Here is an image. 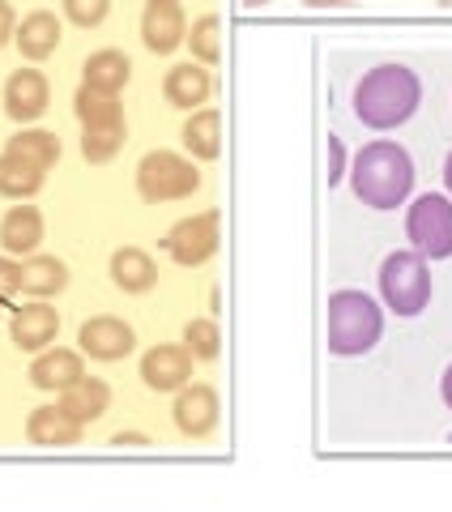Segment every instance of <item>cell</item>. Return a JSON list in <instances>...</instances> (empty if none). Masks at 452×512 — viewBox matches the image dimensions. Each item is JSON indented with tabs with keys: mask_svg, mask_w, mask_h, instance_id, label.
<instances>
[{
	"mask_svg": "<svg viewBox=\"0 0 452 512\" xmlns=\"http://www.w3.org/2000/svg\"><path fill=\"white\" fill-rule=\"evenodd\" d=\"M418 103H423V82L406 64H376L354 86V116L367 128H380V133L406 124L418 111Z\"/></svg>",
	"mask_w": 452,
	"mask_h": 512,
	"instance_id": "1",
	"label": "cell"
},
{
	"mask_svg": "<svg viewBox=\"0 0 452 512\" xmlns=\"http://www.w3.org/2000/svg\"><path fill=\"white\" fill-rule=\"evenodd\" d=\"M350 184L354 197L371 205V210H397L414 188V163L397 141H371V146L354 154Z\"/></svg>",
	"mask_w": 452,
	"mask_h": 512,
	"instance_id": "2",
	"label": "cell"
},
{
	"mask_svg": "<svg viewBox=\"0 0 452 512\" xmlns=\"http://www.w3.org/2000/svg\"><path fill=\"white\" fill-rule=\"evenodd\" d=\"M384 312L376 308V299L363 291H333L329 295V350L342 359L367 355L380 342Z\"/></svg>",
	"mask_w": 452,
	"mask_h": 512,
	"instance_id": "3",
	"label": "cell"
},
{
	"mask_svg": "<svg viewBox=\"0 0 452 512\" xmlns=\"http://www.w3.org/2000/svg\"><path fill=\"white\" fill-rule=\"evenodd\" d=\"M380 295L397 316H418L431 299V274L427 256L418 252H393L380 265Z\"/></svg>",
	"mask_w": 452,
	"mask_h": 512,
	"instance_id": "4",
	"label": "cell"
},
{
	"mask_svg": "<svg viewBox=\"0 0 452 512\" xmlns=\"http://www.w3.org/2000/svg\"><path fill=\"white\" fill-rule=\"evenodd\" d=\"M201 188V171L171 150H150L137 167V192L145 201H180Z\"/></svg>",
	"mask_w": 452,
	"mask_h": 512,
	"instance_id": "5",
	"label": "cell"
},
{
	"mask_svg": "<svg viewBox=\"0 0 452 512\" xmlns=\"http://www.w3.org/2000/svg\"><path fill=\"white\" fill-rule=\"evenodd\" d=\"M406 235H410L414 252L427 256V261L452 256V197H444V192H423L406 214Z\"/></svg>",
	"mask_w": 452,
	"mask_h": 512,
	"instance_id": "6",
	"label": "cell"
},
{
	"mask_svg": "<svg viewBox=\"0 0 452 512\" xmlns=\"http://www.w3.org/2000/svg\"><path fill=\"white\" fill-rule=\"evenodd\" d=\"M167 252L175 265H205L218 252V214H192L167 231Z\"/></svg>",
	"mask_w": 452,
	"mask_h": 512,
	"instance_id": "7",
	"label": "cell"
},
{
	"mask_svg": "<svg viewBox=\"0 0 452 512\" xmlns=\"http://www.w3.org/2000/svg\"><path fill=\"white\" fill-rule=\"evenodd\" d=\"M141 39H145V47H150L154 56H171L175 47L188 39L180 0H150L145 13H141Z\"/></svg>",
	"mask_w": 452,
	"mask_h": 512,
	"instance_id": "8",
	"label": "cell"
},
{
	"mask_svg": "<svg viewBox=\"0 0 452 512\" xmlns=\"http://www.w3.org/2000/svg\"><path fill=\"white\" fill-rule=\"evenodd\" d=\"M77 342H82V350L90 359H103V363H116L124 359L128 350H133V329L124 325L120 316H94L82 325V333H77Z\"/></svg>",
	"mask_w": 452,
	"mask_h": 512,
	"instance_id": "9",
	"label": "cell"
},
{
	"mask_svg": "<svg viewBox=\"0 0 452 512\" xmlns=\"http://www.w3.org/2000/svg\"><path fill=\"white\" fill-rule=\"evenodd\" d=\"M192 376V355L184 346H154L145 350L141 359V380L150 384L154 393H171V389H184Z\"/></svg>",
	"mask_w": 452,
	"mask_h": 512,
	"instance_id": "10",
	"label": "cell"
},
{
	"mask_svg": "<svg viewBox=\"0 0 452 512\" xmlns=\"http://www.w3.org/2000/svg\"><path fill=\"white\" fill-rule=\"evenodd\" d=\"M47 99H52V90H47V77L39 69H18L5 82V111L18 124L39 120L47 111Z\"/></svg>",
	"mask_w": 452,
	"mask_h": 512,
	"instance_id": "11",
	"label": "cell"
},
{
	"mask_svg": "<svg viewBox=\"0 0 452 512\" xmlns=\"http://www.w3.org/2000/svg\"><path fill=\"white\" fill-rule=\"evenodd\" d=\"M218 423V393L209 384H192V389H180L175 397V427L184 431L188 440L209 436Z\"/></svg>",
	"mask_w": 452,
	"mask_h": 512,
	"instance_id": "12",
	"label": "cell"
},
{
	"mask_svg": "<svg viewBox=\"0 0 452 512\" xmlns=\"http://www.w3.org/2000/svg\"><path fill=\"white\" fill-rule=\"evenodd\" d=\"M82 427L86 423H77L64 406H39L26 419V436L39 448H73V444H82Z\"/></svg>",
	"mask_w": 452,
	"mask_h": 512,
	"instance_id": "13",
	"label": "cell"
},
{
	"mask_svg": "<svg viewBox=\"0 0 452 512\" xmlns=\"http://www.w3.org/2000/svg\"><path fill=\"white\" fill-rule=\"evenodd\" d=\"M82 376H86L82 355H73V350H43V355L30 363V384L47 389V393H64Z\"/></svg>",
	"mask_w": 452,
	"mask_h": 512,
	"instance_id": "14",
	"label": "cell"
},
{
	"mask_svg": "<svg viewBox=\"0 0 452 512\" xmlns=\"http://www.w3.org/2000/svg\"><path fill=\"white\" fill-rule=\"evenodd\" d=\"M13 346L18 350H43L47 342H56V333H60V316L56 308H47V303H26V308L13 316Z\"/></svg>",
	"mask_w": 452,
	"mask_h": 512,
	"instance_id": "15",
	"label": "cell"
},
{
	"mask_svg": "<svg viewBox=\"0 0 452 512\" xmlns=\"http://www.w3.org/2000/svg\"><path fill=\"white\" fill-rule=\"evenodd\" d=\"M18 47H22V56L26 60H47L60 47V39H64V30H60V18L56 13H47V9H35V13H26L22 18V30L18 35Z\"/></svg>",
	"mask_w": 452,
	"mask_h": 512,
	"instance_id": "16",
	"label": "cell"
},
{
	"mask_svg": "<svg viewBox=\"0 0 452 512\" xmlns=\"http://www.w3.org/2000/svg\"><path fill=\"white\" fill-rule=\"evenodd\" d=\"M39 239H43V218L35 205H13V210L0 218V244H5V252L26 256L39 248Z\"/></svg>",
	"mask_w": 452,
	"mask_h": 512,
	"instance_id": "17",
	"label": "cell"
},
{
	"mask_svg": "<svg viewBox=\"0 0 452 512\" xmlns=\"http://www.w3.org/2000/svg\"><path fill=\"white\" fill-rule=\"evenodd\" d=\"M180 137H184V146H188L192 158H201V163H214V158L222 154V116H218L214 107L192 111Z\"/></svg>",
	"mask_w": 452,
	"mask_h": 512,
	"instance_id": "18",
	"label": "cell"
},
{
	"mask_svg": "<svg viewBox=\"0 0 452 512\" xmlns=\"http://www.w3.org/2000/svg\"><path fill=\"white\" fill-rule=\"evenodd\" d=\"M111 282H116L120 291H128V295H141V291H150V286L158 282V265L150 261V252L120 248L116 256H111Z\"/></svg>",
	"mask_w": 452,
	"mask_h": 512,
	"instance_id": "19",
	"label": "cell"
},
{
	"mask_svg": "<svg viewBox=\"0 0 452 512\" xmlns=\"http://www.w3.org/2000/svg\"><path fill=\"white\" fill-rule=\"evenodd\" d=\"M163 94H167V103L171 107H201L209 99V69H201V64H175V69L167 73V82H163Z\"/></svg>",
	"mask_w": 452,
	"mask_h": 512,
	"instance_id": "20",
	"label": "cell"
},
{
	"mask_svg": "<svg viewBox=\"0 0 452 512\" xmlns=\"http://www.w3.org/2000/svg\"><path fill=\"white\" fill-rule=\"evenodd\" d=\"M107 402H111V389H107L103 380H90V376H82L77 384H69V389L60 393V406L69 410L77 423L103 419V414H107Z\"/></svg>",
	"mask_w": 452,
	"mask_h": 512,
	"instance_id": "21",
	"label": "cell"
},
{
	"mask_svg": "<svg viewBox=\"0 0 452 512\" xmlns=\"http://www.w3.org/2000/svg\"><path fill=\"white\" fill-rule=\"evenodd\" d=\"M69 286V265L60 256H30L22 265V291L35 295V299H47V295H60Z\"/></svg>",
	"mask_w": 452,
	"mask_h": 512,
	"instance_id": "22",
	"label": "cell"
},
{
	"mask_svg": "<svg viewBox=\"0 0 452 512\" xmlns=\"http://www.w3.org/2000/svg\"><path fill=\"white\" fill-rule=\"evenodd\" d=\"M128 77H133V64H128V56L116 52V47H103V52H94L86 60V86L90 90L120 94L128 86Z\"/></svg>",
	"mask_w": 452,
	"mask_h": 512,
	"instance_id": "23",
	"label": "cell"
},
{
	"mask_svg": "<svg viewBox=\"0 0 452 512\" xmlns=\"http://www.w3.org/2000/svg\"><path fill=\"white\" fill-rule=\"evenodd\" d=\"M5 154L22 158V163L39 167V171H47V167H56V158H60V141H56V133H43V128H26V133L9 137Z\"/></svg>",
	"mask_w": 452,
	"mask_h": 512,
	"instance_id": "24",
	"label": "cell"
},
{
	"mask_svg": "<svg viewBox=\"0 0 452 512\" xmlns=\"http://www.w3.org/2000/svg\"><path fill=\"white\" fill-rule=\"evenodd\" d=\"M43 188V171L22 163V158L5 154L0 158V197H35Z\"/></svg>",
	"mask_w": 452,
	"mask_h": 512,
	"instance_id": "25",
	"label": "cell"
},
{
	"mask_svg": "<svg viewBox=\"0 0 452 512\" xmlns=\"http://www.w3.org/2000/svg\"><path fill=\"white\" fill-rule=\"evenodd\" d=\"M77 120H82V124L90 128V124H116V120H124V116H120L116 94L82 86V90H77Z\"/></svg>",
	"mask_w": 452,
	"mask_h": 512,
	"instance_id": "26",
	"label": "cell"
},
{
	"mask_svg": "<svg viewBox=\"0 0 452 512\" xmlns=\"http://www.w3.org/2000/svg\"><path fill=\"white\" fill-rule=\"evenodd\" d=\"M120 146H124V120H116V124H90L86 137H82L86 163H107V158L116 154Z\"/></svg>",
	"mask_w": 452,
	"mask_h": 512,
	"instance_id": "27",
	"label": "cell"
},
{
	"mask_svg": "<svg viewBox=\"0 0 452 512\" xmlns=\"http://www.w3.org/2000/svg\"><path fill=\"white\" fill-rule=\"evenodd\" d=\"M188 47H192V60H201V64H214V60L222 56L218 18H214V13H205V18L192 22V30H188Z\"/></svg>",
	"mask_w": 452,
	"mask_h": 512,
	"instance_id": "28",
	"label": "cell"
},
{
	"mask_svg": "<svg viewBox=\"0 0 452 512\" xmlns=\"http://www.w3.org/2000/svg\"><path fill=\"white\" fill-rule=\"evenodd\" d=\"M218 346H222V338H218V325H214V320H188V329H184V350H188L192 359H214Z\"/></svg>",
	"mask_w": 452,
	"mask_h": 512,
	"instance_id": "29",
	"label": "cell"
},
{
	"mask_svg": "<svg viewBox=\"0 0 452 512\" xmlns=\"http://www.w3.org/2000/svg\"><path fill=\"white\" fill-rule=\"evenodd\" d=\"M111 0H64V13L77 22V26H99L107 18Z\"/></svg>",
	"mask_w": 452,
	"mask_h": 512,
	"instance_id": "30",
	"label": "cell"
},
{
	"mask_svg": "<svg viewBox=\"0 0 452 512\" xmlns=\"http://www.w3.org/2000/svg\"><path fill=\"white\" fill-rule=\"evenodd\" d=\"M22 291V265L9 261V256H0V299L18 295Z\"/></svg>",
	"mask_w": 452,
	"mask_h": 512,
	"instance_id": "31",
	"label": "cell"
},
{
	"mask_svg": "<svg viewBox=\"0 0 452 512\" xmlns=\"http://www.w3.org/2000/svg\"><path fill=\"white\" fill-rule=\"evenodd\" d=\"M342 163H346L342 137H329V184H337V180H342Z\"/></svg>",
	"mask_w": 452,
	"mask_h": 512,
	"instance_id": "32",
	"label": "cell"
},
{
	"mask_svg": "<svg viewBox=\"0 0 452 512\" xmlns=\"http://www.w3.org/2000/svg\"><path fill=\"white\" fill-rule=\"evenodd\" d=\"M111 444H116V448H145L150 440L137 436V431H116V436H111Z\"/></svg>",
	"mask_w": 452,
	"mask_h": 512,
	"instance_id": "33",
	"label": "cell"
},
{
	"mask_svg": "<svg viewBox=\"0 0 452 512\" xmlns=\"http://www.w3.org/2000/svg\"><path fill=\"white\" fill-rule=\"evenodd\" d=\"M9 39H13V9L0 0V47H5Z\"/></svg>",
	"mask_w": 452,
	"mask_h": 512,
	"instance_id": "34",
	"label": "cell"
},
{
	"mask_svg": "<svg viewBox=\"0 0 452 512\" xmlns=\"http://www.w3.org/2000/svg\"><path fill=\"white\" fill-rule=\"evenodd\" d=\"M440 393H444V406L452 410V363H448V372H444V380H440Z\"/></svg>",
	"mask_w": 452,
	"mask_h": 512,
	"instance_id": "35",
	"label": "cell"
},
{
	"mask_svg": "<svg viewBox=\"0 0 452 512\" xmlns=\"http://www.w3.org/2000/svg\"><path fill=\"white\" fill-rule=\"evenodd\" d=\"M303 5H312V9H342V5H350V0H303Z\"/></svg>",
	"mask_w": 452,
	"mask_h": 512,
	"instance_id": "36",
	"label": "cell"
},
{
	"mask_svg": "<svg viewBox=\"0 0 452 512\" xmlns=\"http://www.w3.org/2000/svg\"><path fill=\"white\" fill-rule=\"evenodd\" d=\"M444 184H448V192H452V154H448V163H444Z\"/></svg>",
	"mask_w": 452,
	"mask_h": 512,
	"instance_id": "37",
	"label": "cell"
},
{
	"mask_svg": "<svg viewBox=\"0 0 452 512\" xmlns=\"http://www.w3.org/2000/svg\"><path fill=\"white\" fill-rule=\"evenodd\" d=\"M244 5H248V9H261V5H269V0H244Z\"/></svg>",
	"mask_w": 452,
	"mask_h": 512,
	"instance_id": "38",
	"label": "cell"
},
{
	"mask_svg": "<svg viewBox=\"0 0 452 512\" xmlns=\"http://www.w3.org/2000/svg\"><path fill=\"white\" fill-rule=\"evenodd\" d=\"M440 5H444V9H452V0H440Z\"/></svg>",
	"mask_w": 452,
	"mask_h": 512,
	"instance_id": "39",
	"label": "cell"
}]
</instances>
